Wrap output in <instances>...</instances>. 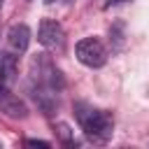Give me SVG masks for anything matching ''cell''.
<instances>
[{
  "mask_svg": "<svg viewBox=\"0 0 149 149\" xmlns=\"http://www.w3.org/2000/svg\"><path fill=\"white\" fill-rule=\"evenodd\" d=\"M74 116L81 126V130L86 133L88 140L93 142H107L112 137V130H114V119L109 112L105 109H95L86 102H77L74 105Z\"/></svg>",
  "mask_w": 149,
  "mask_h": 149,
  "instance_id": "1",
  "label": "cell"
},
{
  "mask_svg": "<svg viewBox=\"0 0 149 149\" xmlns=\"http://www.w3.org/2000/svg\"><path fill=\"white\" fill-rule=\"evenodd\" d=\"M77 61L86 68H102L107 63V49L98 37H84L74 47Z\"/></svg>",
  "mask_w": 149,
  "mask_h": 149,
  "instance_id": "2",
  "label": "cell"
},
{
  "mask_svg": "<svg viewBox=\"0 0 149 149\" xmlns=\"http://www.w3.org/2000/svg\"><path fill=\"white\" fill-rule=\"evenodd\" d=\"M30 70H33V79H35V84H44V86H51V88H56V91L63 88L61 70L54 65V61H51L47 54H40V56L33 61Z\"/></svg>",
  "mask_w": 149,
  "mask_h": 149,
  "instance_id": "3",
  "label": "cell"
},
{
  "mask_svg": "<svg viewBox=\"0 0 149 149\" xmlns=\"http://www.w3.org/2000/svg\"><path fill=\"white\" fill-rule=\"evenodd\" d=\"M37 42L47 49H61L65 42V33H63L61 23L54 19H42V23L37 28Z\"/></svg>",
  "mask_w": 149,
  "mask_h": 149,
  "instance_id": "4",
  "label": "cell"
},
{
  "mask_svg": "<svg viewBox=\"0 0 149 149\" xmlns=\"http://www.w3.org/2000/svg\"><path fill=\"white\" fill-rule=\"evenodd\" d=\"M0 112L9 119H26L28 116V107L23 100H19L5 84H0Z\"/></svg>",
  "mask_w": 149,
  "mask_h": 149,
  "instance_id": "5",
  "label": "cell"
},
{
  "mask_svg": "<svg viewBox=\"0 0 149 149\" xmlns=\"http://www.w3.org/2000/svg\"><path fill=\"white\" fill-rule=\"evenodd\" d=\"M30 44V28L26 23H14L9 30H7V49L12 54H23Z\"/></svg>",
  "mask_w": 149,
  "mask_h": 149,
  "instance_id": "6",
  "label": "cell"
},
{
  "mask_svg": "<svg viewBox=\"0 0 149 149\" xmlns=\"http://www.w3.org/2000/svg\"><path fill=\"white\" fill-rule=\"evenodd\" d=\"M26 144L28 147H49V142H44V140H26Z\"/></svg>",
  "mask_w": 149,
  "mask_h": 149,
  "instance_id": "7",
  "label": "cell"
},
{
  "mask_svg": "<svg viewBox=\"0 0 149 149\" xmlns=\"http://www.w3.org/2000/svg\"><path fill=\"white\" fill-rule=\"evenodd\" d=\"M121 2H126V0H107V2H105V7H112V5H121Z\"/></svg>",
  "mask_w": 149,
  "mask_h": 149,
  "instance_id": "8",
  "label": "cell"
},
{
  "mask_svg": "<svg viewBox=\"0 0 149 149\" xmlns=\"http://www.w3.org/2000/svg\"><path fill=\"white\" fill-rule=\"evenodd\" d=\"M0 7H2V0H0Z\"/></svg>",
  "mask_w": 149,
  "mask_h": 149,
  "instance_id": "9",
  "label": "cell"
},
{
  "mask_svg": "<svg viewBox=\"0 0 149 149\" xmlns=\"http://www.w3.org/2000/svg\"><path fill=\"white\" fill-rule=\"evenodd\" d=\"M47 2H54V0H47Z\"/></svg>",
  "mask_w": 149,
  "mask_h": 149,
  "instance_id": "10",
  "label": "cell"
}]
</instances>
